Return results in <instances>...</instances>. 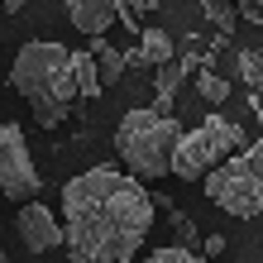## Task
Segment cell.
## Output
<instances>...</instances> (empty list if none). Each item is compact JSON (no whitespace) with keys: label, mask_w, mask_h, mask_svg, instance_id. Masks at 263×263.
I'll list each match as a JSON object with an SVG mask.
<instances>
[{"label":"cell","mask_w":263,"mask_h":263,"mask_svg":"<svg viewBox=\"0 0 263 263\" xmlns=\"http://www.w3.org/2000/svg\"><path fill=\"white\" fill-rule=\"evenodd\" d=\"M196 91H201V101H206V105H225L230 82H225V77H215L211 67H196Z\"/></svg>","instance_id":"4fadbf2b"},{"label":"cell","mask_w":263,"mask_h":263,"mask_svg":"<svg viewBox=\"0 0 263 263\" xmlns=\"http://www.w3.org/2000/svg\"><path fill=\"white\" fill-rule=\"evenodd\" d=\"M29 5V0H0V10H5V14H14V10H24Z\"/></svg>","instance_id":"ffe728a7"},{"label":"cell","mask_w":263,"mask_h":263,"mask_svg":"<svg viewBox=\"0 0 263 263\" xmlns=\"http://www.w3.org/2000/svg\"><path fill=\"white\" fill-rule=\"evenodd\" d=\"M173 230H177V239H182L177 249H187V254H192L196 244H201V235H196V225L187 220V215H177V211H173Z\"/></svg>","instance_id":"e0dca14e"},{"label":"cell","mask_w":263,"mask_h":263,"mask_svg":"<svg viewBox=\"0 0 263 263\" xmlns=\"http://www.w3.org/2000/svg\"><path fill=\"white\" fill-rule=\"evenodd\" d=\"M10 86L29 101V110L43 129L63 125V115L72 110L77 86H72V53L63 43H24L14 53Z\"/></svg>","instance_id":"7a4b0ae2"},{"label":"cell","mask_w":263,"mask_h":263,"mask_svg":"<svg viewBox=\"0 0 263 263\" xmlns=\"http://www.w3.org/2000/svg\"><path fill=\"white\" fill-rule=\"evenodd\" d=\"M144 10H153V0H120V24L129 29V34H139V20H144Z\"/></svg>","instance_id":"2e32d148"},{"label":"cell","mask_w":263,"mask_h":263,"mask_svg":"<svg viewBox=\"0 0 263 263\" xmlns=\"http://www.w3.org/2000/svg\"><path fill=\"white\" fill-rule=\"evenodd\" d=\"M72 86H77V96H82V101L101 96V82H96V63H91L86 53H72Z\"/></svg>","instance_id":"7c38bea8"},{"label":"cell","mask_w":263,"mask_h":263,"mask_svg":"<svg viewBox=\"0 0 263 263\" xmlns=\"http://www.w3.org/2000/svg\"><path fill=\"white\" fill-rule=\"evenodd\" d=\"M201 10H206V20L220 29V34L235 29V5H230V0H201Z\"/></svg>","instance_id":"5bb4252c"},{"label":"cell","mask_w":263,"mask_h":263,"mask_svg":"<svg viewBox=\"0 0 263 263\" xmlns=\"http://www.w3.org/2000/svg\"><path fill=\"white\" fill-rule=\"evenodd\" d=\"M153 196L110 163L86 167L63 187V244L72 263H129L148 239Z\"/></svg>","instance_id":"6da1fadb"},{"label":"cell","mask_w":263,"mask_h":263,"mask_svg":"<svg viewBox=\"0 0 263 263\" xmlns=\"http://www.w3.org/2000/svg\"><path fill=\"white\" fill-rule=\"evenodd\" d=\"M239 72H244V82H249V86H258V53L254 48L239 53Z\"/></svg>","instance_id":"ac0fdd59"},{"label":"cell","mask_w":263,"mask_h":263,"mask_svg":"<svg viewBox=\"0 0 263 263\" xmlns=\"http://www.w3.org/2000/svg\"><path fill=\"white\" fill-rule=\"evenodd\" d=\"M39 187H43V177H39V167H34V153H29V139L24 129L14 125V120H5L0 125V196H10V201H39Z\"/></svg>","instance_id":"8992f818"},{"label":"cell","mask_w":263,"mask_h":263,"mask_svg":"<svg viewBox=\"0 0 263 263\" xmlns=\"http://www.w3.org/2000/svg\"><path fill=\"white\" fill-rule=\"evenodd\" d=\"M14 230H20L24 249H34V254L58 249V244H63V230H58L53 211H48V206H39V201H24V206L14 211Z\"/></svg>","instance_id":"52a82bcc"},{"label":"cell","mask_w":263,"mask_h":263,"mask_svg":"<svg viewBox=\"0 0 263 263\" xmlns=\"http://www.w3.org/2000/svg\"><path fill=\"white\" fill-rule=\"evenodd\" d=\"M201 249H206L201 258H211V263H220V254H225V239H220V235H211L206 244H201Z\"/></svg>","instance_id":"d6986e66"},{"label":"cell","mask_w":263,"mask_h":263,"mask_svg":"<svg viewBox=\"0 0 263 263\" xmlns=\"http://www.w3.org/2000/svg\"><path fill=\"white\" fill-rule=\"evenodd\" d=\"M177 134L182 125L173 115H153L148 105H139V110H129L125 120H120L115 129V148L120 158H125L129 177H167V163H173V148H177Z\"/></svg>","instance_id":"3957f363"},{"label":"cell","mask_w":263,"mask_h":263,"mask_svg":"<svg viewBox=\"0 0 263 263\" xmlns=\"http://www.w3.org/2000/svg\"><path fill=\"white\" fill-rule=\"evenodd\" d=\"M129 263H211V258H201V254H187V249H153L148 258H129Z\"/></svg>","instance_id":"9a60e30c"},{"label":"cell","mask_w":263,"mask_h":263,"mask_svg":"<svg viewBox=\"0 0 263 263\" xmlns=\"http://www.w3.org/2000/svg\"><path fill=\"white\" fill-rule=\"evenodd\" d=\"M173 39L163 29H139V53H125V63H139V67H163L173 63Z\"/></svg>","instance_id":"9c48e42d"},{"label":"cell","mask_w":263,"mask_h":263,"mask_svg":"<svg viewBox=\"0 0 263 263\" xmlns=\"http://www.w3.org/2000/svg\"><path fill=\"white\" fill-rule=\"evenodd\" d=\"M67 14L86 39H101L120 20V0H67Z\"/></svg>","instance_id":"ba28073f"},{"label":"cell","mask_w":263,"mask_h":263,"mask_svg":"<svg viewBox=\"0 0 263 263\" xmlns=\"http://www.w3.org/2000/svg\"><path fill=\"white\" fill-rule=\"evenodd\" d=\"M249 144L239 120H225V115H206L196 129H182L177 134V148H173V163L167 173L182 177V182H201L215 163H225L230 153H239Z\"/></svg>","instance_id":"5b68a950"},{"label":"cell","mask_w":263,"mask_h":263,"mask_svg":"<svg viewBox=\"0 0 263 263\" xmlns=\"http://www.w3.org/2000/svg\"><path fill=\"white\" fill-rule=\"evenodd\" d=\"M86 58L96 63V82H101V91H105V86H115L120 77H125V67H129V63H125V53H120V48H110L105 39H91Z\"/></svg>","instance_id":"30bf717a"},{"label":"cell","mask_w":263,"mask_h":263,"mask_svg":"<svg viewBox=\"0 0 263 263\" xmlns=\"http://www.w3.org/2000/svg\"><path fill=\"white\" fill-rule=\"evenodd\" d=\"M201 182H206V196L220 211L239 215V220H254L263 211V144L249 139L239 153H230L225 163H215Z\"/></svg>","instance_id":"277c9868"},{"label":"cell","mask_w":263,"mask_h":263,"mask_svg":"<svg viewBox=\"0 0 263 263\" xmlns=\"http://www.w3.org/2000/svg\"><path fill=\"white\" fill-rule=\"evenodd\" d=\"M0 24H5V10H0Z\"/></svg>","instance_id":"44dd1931"},{"label":"cell","mask_w":263,"mask_h":263,"mask_svg":"<svg viewBox=\"0 0 263 263\" xmlns=\"http://www.w3.org/2000/svg\"><path fill=\"white\" fill-rule=\"evenodd\" d=\"M153 72H158V91H153V96L158 101H177V86L187 82V72H196V58H173V63H163Z\"/></svg>","instance_id":"8fae6325"}]
</instances>
